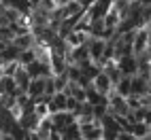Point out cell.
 I'll return each mask as SVG.
<instances>
[{
  "label": "cell",
  "instance_id": "cell-8",
  "mask_svg": "<svg viewBox=\"0 0 151 140\" xmlns=\"http://www.w3.org/2000/svg\"><path fill=\"white\" fill-rule=\"evenodd\" d=\"M13 76H15V83L22 87V89H26V91H28V85H30V81H32V76H30V72L26 70V66L19 64V68L15 70Z\"/></svg>",
  "mask_w": 151,
  "mask_h": 140
},
{
  "label": "cell",
  "instance_id": "cell-15",
  "mask_svg": "<svg viewBox=\"0 0 151 140\" xmlns=\"http://www.w3.org/2000/svg\"><path fill=\"white\" fill-rule=\"evenodd\" d=\"M119 21H122V15L117 13V9H115V6H111V11L104 15V24H106L109 28H117Z\"/></svg>",
  "mask_w": 151,
  "mask_h": 140
},
{
  "label": "cell",
  "instance_id": "cell-2",
  "mask_svg": "<svg viewBox=\"0 0 151 140\" xmlns=\"http://www.w3.org/2000/svg\"><path fill=\"white\" fill-rule=\"evenodd\" d=\"M117 66L122 68V72L124 74H130V76H134L138 72V59L134 53H128V55H122L117 59Z\"/></svg>",
  "mask_w": 151,
  "mask_h": 140
},
{
  "label": "cell",
  "instance_id": "cell-22",
  "mask_svg": "<svg viewBox=\"0 0 151 140\" xmlns=\"http://www.w3.org/2000/svg\"><path fill=\"white\" fill-rule=\"evenodd\" d=\"M4 76V70H2V66H0V79H2Z\"/></svg>",
  "mask_w": 151,
  "mask_h": 140
},
{
  "label": "cell",
  "instance_id": "cell-18",
  "mask_svg": "<svg viewBox=\"0 0 151 140\" xmlns=\"http://www.w3.org/2000/svg\"><path fill=\"white\" fill-rule=\"evenodd\" d=\"M79 100L75 98V96H68V104H66V111H70V113H77L79 111Z\"/></svg>",
  "mask_w": 151,
  "mask_h": 140
},
{
  "label": "cell",
  "instance_id": "cell-7",
  "mask_svg": "<svg viewBox=\"0 0 151 140\" xmlns=\"http://www.w3.org/2000/svg\"><path fill=\"white\" fill-rule=\"evenodd\" d=\"M34 41H36V36L32 34V32H26V34H17L15 38H13V45L17 47V49H30V47H34Z\"/></svg>",
  "mask_w": 151,
  "mask_h": 140
},
{
  "label": "cell",
  "instance_id": "cell-12",
  "mask_svg": "<svg viewBox=\"0 0 151 140\" xmlns=\"http://www.w3.org/2000/svg\"><path fill=\"white\" fill-rule=\"evenodd\" d=\"M70 138H83V136H81V125H79V121L70 123L68 127L62 129V140H70Z\"/></svg>",
  "mask_w": 151,
  "mask_h": 140
},
{
  "label": "cell",
  "instance_id": "cell-1",
  "mask_svg": "<svg viewBox=\"0 0 151 140\" xmlns=\"http://www.w3.org/2000/svg\"><path fill=\"white\" fill-rule=\"evenodd\" d=\"M104 47H106V41L100 36H89V55H92V59L100 66V62H102V55H104ZM102 68V66H100Z\"/></svg>",
  "mask_w": 151,
  "mask_h": 140
},
{
  "label": "cell",
  "instance_id": "cell-16",
  "mask_svg": "<svg viewBox=\"0 0 151 140\" xmlns=\"http://www.w3.org/2000/svg\"><path fill=\"white\" fill-rule=\"evenodd\" d=\"M55 91H58L55 79H53V76H47V79H45V94H47V96H53Z\"/></svg>",
  "mask_w": 151,
  "mask_h": 140
},
{
  "label": "cell",
  "instance_id": "cell-9",
  "mask_svg": "<svg viewBox=\"0 0 151 140\" xmlns=\"http://www.w3.org/2000/svg\"><path fill=\"white\" fill-rule=\"evenodd\" d=\"M66 41H68L70 47H79V45H83V43L89 41V34L83 32V30H73V32L66 36Z\"/></svg>",
  "mask_w": 151,
  "mask_h": 140
},
{
  "label": "cell",
  "instance_id": "cell-17",
  "mask_svg": "<svg viewBox=\"0 0 151 140\" xmlns=\"http://www.w3.org/2000/svg\"><path fill=\"white\" fill-rule=\"evenodd\" d=\"M55 6H58L55 0H41V4H38V9H43V11H47V13L55 11Z\"/></svg>",
  "mask_w": 151,
  "mask_h": 140
},
{
  "label": "cell",
  "instance_id": "cell-20",
  "mask_svg": "<svg viewBox=\"0 0 151 140\" xmlns=\"http://www.w3.org/2000/svg\"><path fill=\"white\" fill-rule=\"evenodd\" d=\"M30 2H32V6H34V9H36V6H38V4H41V0H30Z\"/></svg>",
  "mask_w": 151,
  "mask_h": 140
},
{
  "label": "cell",
  "instance_id": "cell-24",
  "mask_svg": "<svg viewBox=\"0 0 151 140\" xmlns=\"http://www.w3.org/2000/svg\"><path fill=\"white\" fill-rule=\"evenodd\" d=\"M149 104H151V91H149Z\"/></svg>",
  "mask_w": 151,
  "mask_h": 140
},
{
  "label": "cell",
  "instance_id": "cell-11",
  "mask_svg": "<svg viewBox=\"0 0 151 140\" xmlns=\"http://www.w3.org/2000/svg\"><path fill=\"white\" fill-rule=\"evenodd\" d=\"M115 91L128 98L130 94H132V76H130V74H124V76H122V81L115 85Z\"/></svg>",
  "mask_w": 151,
  "mask_h": 140
},
{
  "label": "cell",
  "instance_id": "cell-21",
  "mask_svg": "<svg viewBox=\"0 0 151 140\" xmlns=\"http://www.w3.org/2000/svg\"><path fill=\"white\" fill-rule=\"evenodd\" d=\"M147 49H151V28H149V47Z\"/></svg>",
  "mask_w": 151,
  "mask_h": 140
},
{
  "label": "cell",
  "instance_id": "cell-23",
  "mask_svg": "<svg viewBox=\"0 0 151 140\" xmlns=\"http://www.w3.org/2000/svg\"><path fill=\"white\" fill-rule=\"evenodd\" d=\"M140 2H143V4H151V0H140Z\"/></svg>",
  "mask_w": 151,
  "mask_h": 140
},
{
  "label": "cell",
  "instance_id": "cell-4",
  "mask_svg": "<svg viewBox=\"0 0 151 140\" xmlns=\"http://www.w3.org/2000/svg\"><path fill=\"white\" fill-rule=\"evenodd\" d=\"M149 47V28H138L134 36V55L147 51Z\"/></svg>",
  "mask_w": 151,
  "mask_h": 140
},
{
  "label": "cell",
  "instance_id": "cell-3",
  "mask_svg": "<svg viewBox=\"0 0 151 140\" xmlns=\"http://www.w3.org/2000/svg\"><path fill=\"white\" fill-rule=\"evenodd\" d=\"M51 119H53V127H58L62 132L64 127H68L70 123L77 121V115L70 111H58V113H51Z\"/></svg>",
  "mask_w": 151,
  "mask_h": 140
},
{
  "label": "cell",
  "instance_id": "cell-14",
  "mask_svg": "<svg viewBox=\"0 0 151 140\" xmlns=\"http://www.w3.org/2000/svg\"><path fill=\"white\" fill-rule=\"evenodd\" d=\"M19 64H22V66H28L30 62H34V59H36V49L34 47H30V49H24V51L22 53H19Z\"/></svg>",
  "mask_w": 151,
  "mask_h": 140
},
{
  "label": "cell",
  "instance_id": "cell-13",
  "mask_svg": "<svg viewBox=\"0 0 151 140\" xmlns=\"http://www.w3.org/2000/svg\"><path fill=\"white\" fill-rule=\"evenodd\" d=\"M149 129H151V125H147L145 121H136V123H132V134H134V138H147Z\"/></svg>",
  "mask_w": 151,
  "mask_h": 140
},
{
  "label": "cell",
  "instance_id": "cell-6",
  "mask_svg": "<svg viewBox=\"0 0 151 140\" xmlns=\"http://www.w3.org/2000/svg\"><path fill=\"white\" fill-rule=\"evenodd\" d=\"M94 85H96V89H98V91H102V94H111V91H113V81H111V76L104 72V70H102V72H100L96 79H94Z\"/></svg>",
  "mask_w": 151,
  "mask_h": 140
},
{
  "label": "cell",
  "instance_id": "cell-10",
  "mask_svg": "<svg viewBox=\"0 0 151 140\" xmlns=\"http://www.w3.org/2000/svg\"><path fill=\"white\" fill-rule=\"evenodd\" d=\"M28 94L32 98H38L45 94V76H38V79H32L28 85Z\"/></svg>",
  "mask_w": 151,
  "mask_h": 140
},
{
  "label": "cell",
  "instance_id": "cell-19",
  "mask_svg": "<svg viewBox=\"0 0 151 140\" xmlns=\"http://www.w3.org/2000/svg\"><path fill=\"white\" fill-rule=\"evenodd\" d=\"M79 2H81V6L85 9V11H89V9L94 6V2H96V0H79Z\"/></svg>",
  "mask_w": 151,
  "mask_h": 140
},
{
  "label": "cell",
  "instance_id": "cell-5",
  "mask_svg": "<svg viewBox=\"0 0 151 140\" xmlns=\"http://www.w3.org/2000/svg\"><path fill=\"white\" fill-rule=\"evenodd\" d=\"M68 104V96L64 91H55L49 100V113H58V111H66Z\"/></svg>",
  "mask_w": 151,
  "mask_h": 140
}]
</instances>
